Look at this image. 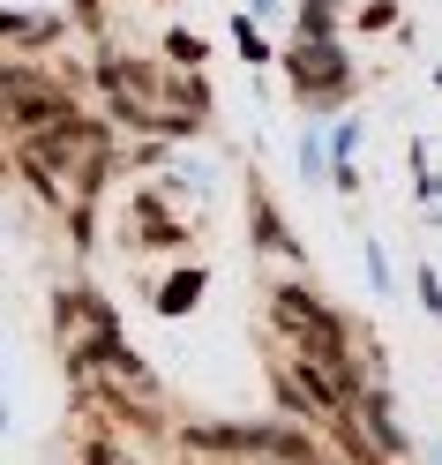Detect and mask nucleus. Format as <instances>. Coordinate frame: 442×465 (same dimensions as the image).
Returning <instances> with one entry per match:
<instances>
[{
	"label": "nucleus",
	"mask_w": 442,
	"mask_h": 465,
	"mask_svg": "<svg viewBox=\"0 0 442 465\" xmlns=\"http://www.w3.org/2000/svg\"><path fill=\"white\" fill-rule=\"evenodd\" d=\"M98 165H105V128L75 121V113L61 128H38L31 143H23V173H31V181L45 188V203H61V211H75V203L91 195Z\"/></svg>",
	"instance_id": "1"
},
{
	"label": "nucleus",
	"mask_w": 442,
	"mask_h": 465,
	"mask_svg": "<svg viewBox=\"0 0 442 465\" xmlns=\"http://www.w3.org/2000/svg\"><path fill=\"white\" fill-rule=\"evenodd\" d=\"M105 91H113V105H121L128 121L165 128V135H188L195 113L211 105V91H202L195 75H172V68H151V61H113L105 68Z\"/></svg>",
	"instance_id": "2"
},
{
	"label": "nucleus",
	"mask_w": 442,
	"mask_h": 465,
	"mask_svg": "<svg viewBox=\"0 0 442 465\" xmlns=\"http://www.w3.org/2000/svg\"><path fill=\"white\" fill-rule=\"evenodd\" d=\"M0 105H8V121L23 128V135H38V128H61L68 121V91H53V83H8V91H0Z\"/></svg>",
	"instance_id": "3"
},
{
	"label": "nucleus",
	"mask_w": 442,
	"mask_h": 465,
	"mask_svg": "<svg viewBox=\"0 0 442 465\" xmlns=\"http://www.w3.org/2000/svg\"><path fill=\"white\" fill-rule=\"evenodd\" d=\"M270 308H278V331H285V338H308V331L322 323V308H315L308 293H292V285H285V293H278Z\"/></svg>",
	"instance_id": "4"
},
{
	"label": "nucleus",
	"mask_w": 442,
	"mask_h": 465,
	"mask_svg": "<svg viewBox=\"0 0 442 465\" xmlns=\"http://www.w3.org/2000/svg\"><path fill=\"white\" fill-rule=\"evenodd\" d=\"M53 31H61L53 15H0V38H23V45H45Z\"/></svg>",
	"instance_id": "5"
},
{
	"label": "nucleus",
	"mask_w": 442,
	"mask_h": 465,
	"mask_svg": "<svg viewBox=\"0 0 442 465\" xmlns=\"http://www.w3.org/2000/svg\"><path fill=\"white\" fill-rule=\"evenodd\" d=\"M195 285H202L195 271H188V278H172V285H165V308H188V301H195Z\"/></svg>",
	"instance_id": "6"
}]
</instances>
